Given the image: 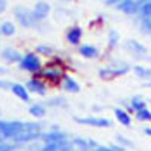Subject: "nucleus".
I'll return each instance as SVG.
<instances>
[{
	"mask_svg": "<svg viewBox=\"0 0 151 151\" xmlns=\"http://www.w3.org/2000/svg\"><path fill=\"white\" fill-rule=\"evenodd\" d=\"M134 73L137 77L141 79H150L151 77V70L145 68V67H134Z\"/></svg>",
	"mask_w": 151,
	"mask_h": 151,
	"instance_id": "obj_22",
	"label": "nucleus"
},
{
	"mask_svg": "<svg viewBox=\"0 0 151 151\" xmlns=\"http://www.w3.org/2000/svg\"><path fill=\"white\" fill-rule=\"evenodd\" d=\"M0 144H2V136H0Z\"/></svg>",
	"mask_w": 151,
	"mask_h": 151,
	"instance_id": "obj_34",
	"label": "nucleus"
},
{
	"mask_svg": "<svg viewBox=\"0 0 151 151\" xmlns=\"http://www.w3.org/2000/svg\"><path fill=\"white\" fill-rule=\"evenodd\" d=\"M79 52H80V55H82L83 58H86V59H95V58L98 56V50H97V47H94V45H91V44L80 45Z\"/></svg>",
	"mask_w": 151,
	"mask_h": 151,
	"instance_id": "obj_13",
	"label": "nucleus"
},
{
	"mask_svg": "<svg viewBox=\"0 0 151 151\" xmlns=\"http://www.w3.org/2000/svg\"><path fill=\"white\" fill-rule=\"evenodd\" d=\"M76 122L79 124H85V125H92V127H110L112 122L107 118H95V116H86V118H74Z\"/></svg>",
	"mask_w": 151,
	"mask_h": 151,
	"instance_id": "obj_3",
	"label": "nucleus"
},
{
	"mask_svg": "<svg viewBox=\"0 0 151 151\" xmlns=\"http://www.w3.org/2000/svg\"><path fill=\"white\" fill-rule=\"evenodd\" d=\"M136 118L139 121H151V112L148 109H142L136 112Z\"/></svg>",
	"mask_w": 151,
	"mask_h": 151,
	"instance_id": "obj_23",
	"label": "nucleus"
},
{
	"mask_svg": "<svg viewBox=\"0 0 151 151\" xmlns=\"http://www.w3.org/2000/svg\"><path fill=\"white\" fill-rule=\"evenodd\" d=\"M67 40H68V42L73 44V45H79V42H80V40H82V29H80L79 26L71 27V29L67 32Z\"/></svg>",
	"mask_w": 151,
	"mask_h": 151,
	"instance_id": "obj_10",
	"label": "nucleus"
},
{
	"mask_svg": "<svg viewBox=\"0 0 151 151\" xmlns=\"http://www.w3.org/2000/svg\"><path fill=\"white\" fill-rule=\"evenodd\" d=\"M118 9L125 12V14H134L137 11V5L133 2V0H122V2L118 5Z\"/></svg>",
	"mask_w": 151,
	"mask_h": 151,
	"instance_id": "obj_15",
	"label": "nucleus"
},
{
	"mask_svg": "<svg viewBox=\"0 0 151 151\" xmlns=\"http://www.w3.org/2000/svg\"><path fill=\"white\" fill-rule=\"evenodd\" d=\"M11 89H12V92H14V95L18 97L20 100H23V101H29V91H27L26 86L15 83V85L11 86Z\"/></svg>",
	"mask_w": 151,
	"mask_h": 151,
	"instance_id": "obj_14",
	"label": "nucleus"
},
{
	"mask_svg": "<svg viewBox=\"0 0 151 151\" xmlns=\"http://www.w3.org/2000/svg\"><path fill=\"white\" fill-rule=\"evenodd\" d=\"M15 148H17L15 144H6V142L0 144V151H14Z\"/></svg>",
	"mask_w": 151,
	"mask_h": 151,
	"instance_id": "obj_25",
	"label": "nucleus"
},
{
	"mask_svg": "<svg viewBox=\"0 0 151 151\" xmlns=\"http://www.w3.org/2000/svg\"><path fill=\"white\" fill-rule=\"evenodd\" d=\"M42 137V134L40 132H24V133H20L14 137L15 142H29V141H35V139H40Z\"/></svg>",
	"mask_w": 151,
	"mask_h": 151,
	"instance_id": "obj_11",
	"label": "nucleus"
},
{
	"mask_svg": "<svg viewBox=\"0 0 151 151\" xmlns=\"http://www.w3.org/2000/svg\"><path fill=\"white\" fill-rule=\"evenodd\" d=\"M129 71V67H122L118 70H101L100 71V76L101 77H118V76H122Z\"/></svg>",
	"mask_w": 151,
	"mask_h": 151,
	"instance_id": "obj_16",
	"label": "nucleus"
},
{
	"mask_svg": "<svg viewBox=\"0 0 151 151\" xmlns=\"http://www.w3.org/2000/svg\"><path fill=\"white\" fill-rule=\"evenodd\" d=\"M48 12H50V5L47 2H38L32 11V15L33 18L38 21V20H42L48 15Z\"/></svg>",
	"mask_w": 151,
	"mask_h": 151,
	"instance_id": "obj_5",
	"label": "nucleus"
},
{
	"mask_svg": "<svg viewBox=\"0 0 151 151\" xmlns=\"http://www.w3.org/2000/svg\"><path fill=\"white\" fill-rule=\"evenodd\" d=\"M148 86H150V88H151V82H150V83H148Z\"/></svg>",
	"mask_w": 151,
	"mask_h": 151,
	"instance_id": "obj_35",
	"label": "nucleus"
},
{
	"mask_svg": "<svg viewBox=\"0 0 151 151\" xmlns=\"http://www.w3.org/2000/svg\"><path fill=\"white\" fill-rule=\"evenodd\" d=\"M15 17L20 21V24H23L24 27H30V26H33V24L36 23V20L32 15V12H29L26 8H21V6L15 8Z\"/></svg>",
	"mask_w": 151,
	"mask_h": 151,
	"instance_id": "obj_4",
	"label": "nucleus"
},
{
	"mask_svg": "<svg viewBox=\"0 0 151 151\" xmlns=\"http://www.w3.org/2000/svg\"><path fill=\"white\" fill-rule=\"evenodd\" d=\"M38 52H40V53H44V55H50V53L53 52V50H52V48H48V47H42V45H40V47H38Z\"/></svg>",
	"mask_w": 151,
	"mask_h": 151,
	"instance_id": "obj_28",
	"label": "nucleus"
},
{
	"mask_svg": "<svg viewBox=\"0 0 151 151\" xmlns=\"http://www.w3.org/2000/svg\"><path fill=\"white\" fill-rule=\"evenodd\" d=\"M0 32H2L5 36H11V35L15 33V26L9 21H5V23L0 24Z\"/></svg>",
	"mask_w": 151,
	"mask_h": 151,
	"instance_id": "obj_18",
	"label": "nucleus"
},
{
	"mask_svg": "<svg viewBox=\"0 0 151 151\" xmlns=\"http://www.w3.org/2000/svg\"><path fill=\"white\" fill-rule=\"evenodd\" d=\"M127 47H130L133 52H136V53H145V52H147V48H145L142 44H139L137 41H134V40L127 41Z\"/></svg>",
	"mask_w": 151,
	"mask_h": 151,
	"instance_id": "obj_20",
	"label": "nucleus"
},
{
	"mask_svg": "<svg viewBox=\"0 0 151 151\" xmlns=\"http://www.w3.org/2000/svg\"><path fill=\"white\" fill-rule=\"evenodd\" d=\"M145 133H147L148 136H151V129H150V127H148V129H145Z\"/></svg>",
	"mask_w": 151,
	"mask_h": 151,
	"instance_id": "obj_32",
	"label": "nucleus"
},
{
	"mask_svg": "<svg viewBox=\"0 0 151 151\" xmlns=\"http://www.w3.org/2000/svg\"><path fill=\"white\" fill-rule=\"evenodd\" d=\"M59 151H74V148H73V145H70L68 142H65V144H62V147H60Z\"/></svg>",
	"mask_w": 151,
	"mask_h": 151,
	"instance_id": "obj_29",
	"label": "nucleus"
},
{
	"mask_svg": "<svg viewBox=\"0 0 151 151\" xmlns=\"http://www.w3.org/2000/svg\"><path fill=\"white\" fill-rule=\"evenodd\" d=\"M42 139L45 141V144H60V142H67V136L59 132H52L44 134Z\"/></svg>",
	"mask_w": 151,
	"mask_h": 151,
	"instance_id": "obj_9",
	"label": "nucleus"
},
{
	"mask_svg": "<svg viewBox=\"0 0 151 151\" xmlns=\"http://www.w3.org/2000/svg\"><path fill=\"white\" fill-rule=\"evenodd\" d=\"M6 9V0H0V14Z\"/></svg>",
	"mask_w": 151,
	"mask_h": 151,
	"instance_id": "obj_31",
	"label": "nucleus"
},
{
	"mask_svg": "<svg viewBox=\"0 0 151 151\" xmlns=\"http://www.w3.org/2000/svg\"><path fill=\"white\" fill-rule=\"evenodd\" d=\"M20 67L24 71H29V73H38L41 70L42 64H41V59L38 58L35 53H27L24 55L21 62H20Z\"/></svg>",
	"mask_w": 151,
	"mask_h": 151,
	"instance_id": "obj_2",
	"label": "nucleus"
},
{
	"mask_svg": "<svg viewBox=\"0 0 151 151\" xmlns=\"http://www.w3.org/2000/svg\"><path fill=\"white\" fill-rule=\"evenodd\" d=\"M2 58L8 62H11V64H14V62H21V55L20 52H17V50L14 48H5L2 52Z\"/></svg>",
	"mask_w": 151,
	"mask_h": 151,
	"instance_id": "obj_12",
	"label": "nucleus"
},
{
	"mask_svg": "<svg viewBox=\"0 0 151 151\" xmlns=\"http://www.w3.org/2000/svg\"><path fill=\"white\" fill-rule=\"evenodd\" d=\"M142 109H147L145 101H144L142 98H137V97H134V98L132 100V110L137 112V110H142Z\"/></svg>",
	"mask_w": 151,
	"mask_h": 151,
	"instance_id": "obj_21",
	"label": "nucleus"
},
{
	"mask_svg": "<svg viewBox=\"0 0 151 151\" xmlns=\"http://www.w3.org/2000/svg\"><path fill=\"white\" fill-rule=\"evenodd\" d=\"M6 86V83L5 82H2V80H0V88H5Z\"/></svg>",
	"mask_w": 151,
	"mask_h": 151,
	"instance_id": "obj_33",
	"label": "nucleus"
},
{
	"mask_svg": "<svg viewBox=\"0 0 151 151\" xmlns=\"http://www.w3.org/2000/svg\"><path fill=\"white\" fill-rule=\"evenodd\" d=\"M113 44H116V33H110V47L113 45Z\"/></svg>",
	"mask_w": 151,
	"mask_h": 151,
	"instance_id": "obj_30",
	"label": "nucleus"
},
{
	"mask_svg": "<svg viewBox=\"0 0 151 151\" xmlns=\"http://www.w3.org/2000/svg\"><path fill=\"white\" fill-rule=\"evenodd\" d=\"M94 151H122L119 147H95Z\"/></svg>",
	"mask_w": 151,
	"mask_h": 151,
	"instance_id": "obj_26",
	"label": "nucleus"
},
{
	"mask_svg": "<svg viewBox=\"0 0 151 151\" xmlns=\"http://www.w3.org/2000/svg\"><path fill=\"white\" fill-rule=\"evenodd\" d=\"M26 88H27V91L35 92V94H40V95H44V94H45V85H44L41 80H38V79H30V80H27Z\"/></svg>",
	"mask_w": 151,
	"mask_h": 151,
	"instance_id": "obj_7",
	"label": "nucleus"
},
{
	"mask_svg": "<svg viewBox=\"0 0 151 151\" xmlns=\"http://www.w3.org/2000/svg\"><path fill=\"white\" fill-rule=\"evenodd\" d=\"M74 144L79 145V148H82V150H86L88 147H89V142H86L83 139H74Z\"/></svg>",
	"mask_w": 151,
	"mask_h": 151,
	"instance_id": "obj_27",
	"label": "nucleus"
},
{
	"mask_svg": "<svg viewBox=\"0 0 151 151\" xmlns=\"http://www.w3.org/2000/svg\"><path fill=\"white\" fill-rule=\"evenodd\" d=\"M24 132H40V127L35 122L21 121H0V134L5 137H14Z\"/></svg>",
	"mask_w": 151,
	"mask_h": 151,
	"instance_id": "obj_1",
	"label": "nucleus"
},
{
	"mask_svg": "<svg viewBox=\"0 0 151 151\" xmlns=\"http://www.w3.org/2000/svg\"><path fill=\"white\" fill-rule=\"evenodd\" d=\"M29 112H30V115L35 116V118H42V116L45 115V109H44V106H41V104H33V106H30V107H29Z\"/></svg>",
	"mask_w": 151,
	"mask_h": 151,
	"instance_id": "obj_19",
	"label": "nucleus"
},
{
	"mask_svg": "<svg viewBox=\"0 0 151 151\" xmlns=\"http://www.w3.org/2000/svg\"><path fill=\"white\" fill-rule=\"evenodd\" d=\"M42 76L45 79H48L50 82H59V79L62 77L64 79V74H62V71L59 70V68H55V67H48V68H45L44 71H42Z\"/></svg>",
	"mask_w": 151,
	"mask_h": 151,
	"instance_id": "obj_8",
	"label": "nucleus"
},
{
	"mask_svg": "<svg viewBox=\"0 0 151 151\" xmlns=\"http://www.w3.org/2000/svg\"><path fill=\"white\" fill-rule=\"evenodd\" d=\"M115 116L122 125H130L132 124V118L129 115V112H125L124 109H115Z\"/></svg>",
	"mask_w": 151,
	"mask_h": 151,
	"instance_id": "obj_17",
	"label": "nucleus"
},
{
	"mask_svg": "<svg viewBox=\"0 0 151 151\" xmlns=\"http://www.w3.org/2000/svg\"><path fill=\"white\" fill-rule=\"evenodd\" d=\"M141 15L144 18H151V2H147L141 8Z\"/></svg>",
	"mask_w": 151,
	"mask_h": 151,
	"instance_id": "obj_24",
	"label": "nucleus"
},
{
	"mask_svg": "<svg viewBox=\"0 0 151 151\" xmlns=\"http://www.w3.org/2000/svg\"><path fill=\"white\" fill-rule=\"evenodd\" d=\"M62 86H64V89L67 92H71V94L80 92V85L73 77H70V76H64V79H62Z\"/></svg>",
	"mask_w": 151,
	"mask_h": 151,
	"instance_id": "obj_6",
	"label": "nucleus"
}]
</instances>
